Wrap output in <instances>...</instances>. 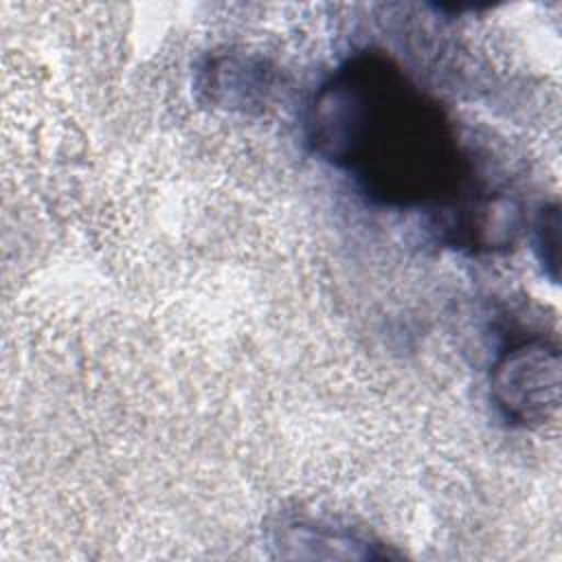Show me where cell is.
<instances>
[{"label": "cell", "instance_id": "obj_2", "mask_svg": "<svg viewBox=\"0 0 562 562\" xmlns=\"http://www.w3.org/2000/svg\"><path fill=\"white\" fill-rule=\"evenodd\" d=\"M560 347L544 338H527L498 353L490 373V395L505 422L536 428L560 408Z\"/></svg>", "mask_w": 562, "mask_h": 562}, {"label": "cell", "instance_id": "obj_4", "mask_svg": "<svg viewBox=\"0 0 562 562\" xmlns=\"http://www.w3.org/2000/svg\"><path fill=\"white\" fill-rule=\"evenodd\" d=\"M443 241L472 255L507 252L525 228V213L509 193H483L446 211L439 222Z\"/></svg>", "mask_w": 562, "mask_h": 562}, {"label": "cell", "instance_id": "obj_6", "mask_svg": "<svg viewBox=\"0 0 562 562\" xmlns=\"http://www.w3.org/2000/svg\"><path fill=\"white\" fill-rule=\"evenodd\" d=\"M533 250L544 274L558 283L560 270V206L547 204L538 211L533 222Z\"/></svg>", "mask_w": 562, "mask_h": 562}, {"label": "cell", "instance_id": "obj_3", "mask_svg": "<svg viewBox=\"0 0 562 562\" xmlns=\"http://www.w3.org/2000/svg\"><path fill=\"white\" fill-rule=\"evenodd\" d=\"M193 86L202 103L250 114L266 108L274 88V70L266 59L244 50L211 53L200 61Z\"/></svg>", "mask_w": 562, "mask_h": 562}, {"label": "cell", "instance_id": "obj_1", "mask_svg": "<svg viewBox=\"0 0 562 562\" xmlns=\"http://www.w3.org/2000/svg\"><path fill=\"white\" fill-rule=\"evenodd\" d=\"M305 143L386 206H417L457 189L463 158L446 112L386 55L340 64L305 112Z\"/></svg>", "mask_w": 562, "mask_h": 562}, {"label": "cell", "instance_id": "obj_5", "mask_svg": "<svg viewBox=\"0 0 562 562\" xmlns=\"http://www.w3.org/2000/svg\"><path fill=\"white\" fill-rule=\"evenodd\" d=\"M274 547H279L281 555L290 558H303L305 549L310 547L312 551L307 558H375L382 555L373 551L371 542L358 538L356 533L334 529L318 525L314 520H290L277 527L274 536Z\"/></svg>", "mask_w": 562, "mask_h": 562}]
</instances>
